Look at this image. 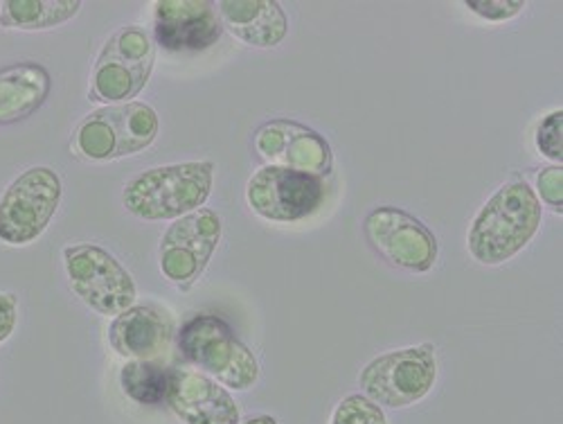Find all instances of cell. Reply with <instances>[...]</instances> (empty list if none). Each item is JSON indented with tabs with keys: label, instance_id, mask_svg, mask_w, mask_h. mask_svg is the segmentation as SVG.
I'll return each mask as SVG.
<instances>
[{
	"label": "cell",
	"instance_id": "d6986e66",
	"mask_svg": "<svg viewBox=\"0 0 563 424\" xmlns=\"http://www.w3.org/2000/svg\"><path fill=\"white\" fill-rule=\"evenodd\" d=\"M120 387L133 402L156 406L167 395L169 370L154 361H129L120 370Z\"/></svg>",
	"mask_w": 563,
	"mask_h": 424
},
{
	"label": "cell",
	"instance_id": "7402d4cb",
	"mask_svg": "<svg viewBox=\"0 0 563 424\" xmlns=\"http://www.w3.org/2000/svg\"><path fill=\"white\" fill-rule=\"evenodd\" d=\"M464 8L485 21L503 23L519 17L526 10V3L523 0H464Z\"/></svg>",
	"mask_w": 563,
	"mask_h": 424
},
{
	"label": "cell",
	"instance_id": "603a6c76",
	"mask_svg": "<svg viewBox=\"0 0 563 424\" xmlns=\"http://www.w3.org/2000/svg\"><path fill=\"white\" fill-rule=\"evenodd\" d=\"M537 191L548 208L563 213V170L561 165H548L537 176Z\"/></svg>",
	"mask_w": 563,
	"mask_h": 424
},
{
	"label": "cell",
	"instance_id": "e0dca14e",
	"mask_svg": "<svg viewBox=\"0 0 563 424\" xmlns=\"http://www.w3.org/2000/svg\"><path fill=\"white\" fill-rule=\"evenodd\" d=\"M53 88L51 73L36 62L0 70V124H16L36 113Z\"/></svg>",
	"mask_w": 563,
	"mask_h": 424
},
{
	"label": "cell",
	"instance_id": "5b68a950",
	"mask_svg": "<svg viewBox=\"0 0 563 424\" xmlns=\"http://www.w3.org/2000/svg\"><path fill=\"white\" fill-rule=\"evenodd\" d=\"M156 64V43L143 25L118 30L102 48L90 77L92 102L126 105L143 90Z\"/></svg>",
	"mask_w": 563,
	"mask_h": 424
},
{
	"label": "cell",
	"instance_id": "ffe728a7",
	"mask_svg": "<svg viewBox=\"0 0 563 424\" xmlns=\"http://www.w3.org/2000/svg\"><path fill=\"white\" fill-rule=\"evenodd\" d=\"M332 424H388L384 409L365 395H350L334 409Z\"/></svg>",
	"mask_w": 563,
	"mask_h": 424
},
{
	"label": "cell",
	"instance_id": "7a4b0ae2",
	"mask_svg": "<svg viewBox=\"0 0 563 424\" xmlns=\"http://www.w3.org/2000/svg\"><path fill=\"white\" fill-rule=\"evenodd\" d=\"M214 163L192 161L152 167L133 176L122 193L124 208L145 221H165L190 215L212 193Z\"/></svg>",
	"mask_w": 563,
	"mask_h": 424
},
{
	"label": "cell",
	"instance_id": "7c38bea8",
	"mask_svg": "<svg viewBox=\"0 0 563 424\" xmlns=\"http://www.w3.org/2000/svg\"><path fill=\"white\" fill-rule=\"evenodd\" d=\"M257 156L271 167H287L313 176H330L334 154L327 140L307 124L277 118L264 122L253 138Z\"/></svg>",
	"mask_w": 563,
	"mask_h": 424
},
{
	"label": "cell",
	"instance_id": "8992f818",
	"mask_svg": "<svg viewBox=\"0 0 563 424\" xmlns=\"http://www.w3.org/2000/svg\"><path fill=\"white\" fill-rule=\"evenodd\" d=\"M64 195L59 174L36 165L19 174L0 197V242L27 247L51 226Z\"/></svg>",
	"mask_w": 563,
	"mask_h": 424
},
{
	"label": "cell",
	"instance_id": "5bb4252c",
	"mask_svg": "<svg viewBox=\"0 0 563 424\" xmlns=\"http://www.w3.org/2000/svg\"><path fill=\"white\" fill-rule=\"evenodd\" d=\"M165 402L183 424H240V404L212 377L197 370H169Z\"/></svg>",
	"mask_w": 563,
	"mask_h": 424
},
{
	"label": "cell",
	"instance_id": "52a82bcc",
	"mask_svg": "<svg viewBox=\"0 0 563 424\" xmlns=\"http://www.w3.org/2000/svg\"><path fill=\"white\" fill-rule=\"evenodd\" d=\"M64 267L77 298L102 316H120L135 305L137 290L122 262L98 244H70Z\"/></svg>",
	"mask_w": 563,
	"mask_h": 424
},
{
	"label": "cell",
	"instance_id": "3957f363",
	"mask_svg": "<svg viewBox=\"0 0 563 424\" xmlns=\"http://www.w3.org/2000/svg\"><path fill=\"white\" fill-rule=\"evenodd\" d=\"M178 346L187 361L225 389L249 391L257 382L260 363L255 355L214 314H199L187 320L180 327Z\"/></svg>",
	"mask_w": 563,
	"mask_h": 424
},
{
	"label": "cell",
	"instance_id": "d4e9b609",
	"mask_svg": "<svg viewBox=\"0 0 563 424\" xmlns=\"http://www.w3.org/2000/svg\"><path fill=\"white\" fill-rule=\"evenodd\" d=\"M240 424H277V420L271 417V415H257V417H251V420L240 422Z\"/></svg>",
	"mask_w": 563,
	"mask_h": 424
},
{
	"label": "cell",
	"instance_id": "277c9868",
	"mask_svg": "<svg viewBox=\"0 0 563 424\" xmlns=\"http://www.w3.org/2000/svg\"><path fill=\"white\" fill-rule=\"evenodd\" d=\"M158 116L145 102L109 105L88 113L73 133V150L86 161H118L152 148Z\"/></svg>",
	"mask_w": 563,
	"mask_h": 424
},
{
	"label": "cell",
	"instance_id": "2e32d148",
	"mask_svg": "<svg viewBox=\"0 0 563 424\" xmlns=\"http://www.w3.org/2000/svg\"><path fill=\"white\" fill-rule=\"evenodd\" d=\"M221 25L253 48H275L289 34V19L275 0H221Z\"/></svg>",
	"mask_w": 563,
	"mask_h": 424
},
{
	"label": "cell",
	"instance_id": "44dd1931",
	"mask_svg": "<svg viewBox=\"0 0 563 424\" xmlns=\"http://www.w3.org/2000/svg\"><path fill=\"white\" fill-rule=\"evenodd\" d=\"M563 111H552L548 113L539 127H537V150L550 159V161H556L561 165V159H563Z\"/></svg>",
	"mask_w": 563,
	"mask_h": 424
},
{
	"label": "cell",
	"instance_id": "30bf717a",
	"mask_svg": "<svg viewBox=\"0 0 563 424\" xmlns=\"http://www.w3.org/2000/svg\"><path fill=\"white\" fill-rule=\"evenodd\" d=\"M363 232L374 251L404 271L427 273L438 262L440 247L433 230L401 208L379 206L369 210Z\"/></svg>",
	"mask_w": 563,
	"mask_h": 424
},
{
	"label": "cell",
	"instance_id": "9c48e42d",
	"mask_svg": "<svg viewBox=\"0 0 563 424\" xmlns=\"http://www.w3.org/2000/svg\"><path fill=\"white\" fill-rule=\"evenodd\" d=\"M221 217L199 208L172 221L161 240V271L180 292L192 290L208 269L219 242Z\"/></svg>",
	"mask_w": 563,
	"mask_h": 424
},
{
	"label": "cell",
	"instance_id": "8fae6325",
	"mask_svg": "<svg viewBox=\"0 0 563 424\" xmlns=\"http://www.w3.org/2000/svg\"><path fill=\"white\" fill-rule=\"evenodd\" d=\"M320 176L264 165L246 185L251 210L268 221H300L316 215L324 202Z\"/></svg>",
	"mask_w": 563,
	"mask_h": 424
},
{
	"label": "cell",
	"instance_id": "4fadbf2b",
	"mask_svg": "<svg viewBox=\"0 0 563 424\" xmlns=\"http://www.w3.org/2000/svg\"><path fill=\"white\" fill-rule=\"evenodd\" d=\"M223 25L208 0H161L154 10V36L169 53H201L221 39Z\"/></svg>",
	"mask_w": 563,
	"mask_h": 424
},
{
	"label": "cell",
	"instance_id": "ac0fdd59",
	"mask_svg": "<svg viewBox=\"0 0 563 424\" xmlns=\"http://www.w3.org/2000/svg\"><path fill=\"white\" fill-rule=\"evenodd\" d=\"M79 10V0H8L0 6V28L51 30L75 19Z\"/></svg>",
	"mask_w": 563,
	"mask_h": 424
},
{
	"label": "cell",
	"instance_id": "ba28073f",
	"mask_svg": "<svg viewBox=\"0 0 563 424\" xmlns=\"http://www.w3.org/2000/svg\"><path fill=\"white\" fill-rule=\"evenodd\" d=\"M438 380L433 346H412L372 359L358 374V384L372 402L406 409L424 400Z\"/></svg>",
	"mask_w": 563,
	"mask_h": 424
},
{
	"label": "cell",
	"instance_id": "9a60e30c",
	"mask_svg": "<svg viewBox=\"0 0 563 424\" xmlns=\"http://www.w3.org/2000/svg\"><path fill=\"white\" fill-rule=\"evenodd\" d=\"M174 337L172 318L154 305H133L109 329L113 350L131 361H154L165 355Z\"/></svg>",
	"mask_w": 563,
	"mask_h": 424
},
{
	"label": "cell",
	"instance_id": "cb8c5ba5",
	"mask_svg": "<svg viewBox=\"0 0 563 424\" xmlns=\"http://www.w3.org/2000/svg\"><path fill=\"white\" fill-rule=\"evenodd\" d=\"M19 320V298L14 294L0 292V344L8 341Z\"/></svg>",
	"mask_w": 563,
	"mask_h": 424
},
{
	"label": "cell",
	"instance_id": "6da1fadb",
	"mask_svg": "<svg viewBox=\"0 0 563 424\" xmlns=\"http://www.w3.org/2000/svg\"><path fill=\"white\" fill-rule=\"evenodd\" d=\"M541 219V202L532 185L528 181H507L468 228V253L485 267H498L532 242Z\"/></svg>",
	"mask_w": 563,
	"mask_h": 424
}]
</instances>
